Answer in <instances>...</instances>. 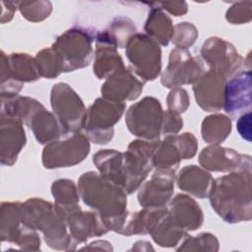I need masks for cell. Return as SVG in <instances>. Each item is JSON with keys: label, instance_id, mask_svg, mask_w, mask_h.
I'll return each instance as SVG.
<instances>
[{"label": "cell", "instance_id": "6da1fadb", "mask_svg": "<svg viewBox=\"0 0 252 252\" xmlns=\"http://www.w3.org/2000/svg\"><path fill=\"white\" fill-rule=\"evenodd\" d=\"M251 158L237 171L213 181L209 196L212 207L226 222L249 221L252 218Z\"/></svg>", "mask_w": 252, "mask_h": 252}, {"label": "cell", "instance_id": "7a4b0ae2", "mask_svg": "<svg viewBox=\"0 0 252 252\" xmlns=\"http://www.w3.org/2000/svg\"><path fill=\"white\" fill-rule=\"evenodd\" d=\"M78 186L85 204L96 211L109 229L120 233L128 217L126 191L93 171L83 174Z\"/></svg>", "mask_w": 252, "mask_h": 252}, {"label": "cell", "instance_id": "3957f363", "mask_svg": "<svg viewBox=\"0 0 252 252\" xmlns=\"http://www.w3.org/2000/svg\"><path fill=\"white\" fill-rule=\"evenodd\" d=\"M22 221L44 234L46 243L53 249L73 250L76 243L67 233L65 220L55 205L41 199H31L20 207Z\"/></svg>", "mask_w": 252, "mask_h": 252}, {"label": "cell", "instance_id": "277c9868", "mask_svg": "<svg viewBox=\"0 0 252 252\" xmlns=\"http://www.w3.org/2000/svg\"><path fill=\"white\" fill-rule=\"evenodd\" d=\"M158 144V140H136L122 154V188L126 193H133L137 190L148 176L153 168V156Z\"/></svg>", "mask_w": 252, "mask_h": 252}, {"label": "cell", "instance_id": "5b68a950", "mask_svg": "<svg viewBox=\"0 0 252 252\" xmlns=\"http://www.w3.org/2000/svg\"><path fill=\"white\" fill-rule=\"evenodd\" d=\"M124 109V102L97 98L86 111L83 122L86 136L96 144L108 143L113 137V125L119 121Z\"/></svg>", "mask_w": 252, "mask_h": 252}, {"label": "cell", "instance_id": "8992f818", "mask_svg": "<svg viewBox=\"0 0 252 252\" xmlns=\"http://www.w3.org/2000/svg\"><path fill=\"white\" fill-rule=\"evenodd\" d=\"M125 121L133 135L147 140H158L163 121L161 105L155 97L147 96L128 109Z\"/></svg>", "mask_w": 252, "mask_h": 252}, {"label": "cell", "instance_id": "52a82bcc", "mask_svg": "<svg viewBox=\"0 0 252 252\" xmlns=\"http://www.w3.org/2000/svg\"><path fill=\"white\" fill-rule=\"evenodd\" d=\"M51 106L64 134L78 132L83 127L86 115L85 105L67 84L58 83L53 86Z\"/></svg>", "mask_w": 252, "mask_h": 252}, {"label": "cell", "instance_id": "ba28073f", "mask_svg": "<svg viewBox=\"0 0 252 252\" xmlns=\"http://www.w3.org/2000/svg\"><path fill=\"white\" fill-rule=\"evenodd\" d=\"M52 48L63 63V72L88 66L92 59V37L83 29H72L61 34Z\"/></svg>", "mask_w": 252, "mask_h": 252}, {"label": "cell", "instance_id": "9c48e42d", "mask_svg": "<svg viewBox=\"0 0 252 252\" xmlns=\"http://www.w3.org/2000/svg\"><path fill=\"white\" fill-rule=\"evenodd\" d=\"M126 54L133 70L143 80H155L160 72V48L147 35L133 34L126 44Z\"/></svg>", "mask_w": 252, "mask_h": 252}, {"label": "cell", "instance_id": "30bf717a", "mask_svg": "<svg viewBox=\"0 0 252 252\" xmlns=\"http://www.w3.org/2000/svg\"><path fill=\"white\" fill-rule=\"evenodd\" d=\"M89 153V138L75 132L66 140L50 142L43 150L42 163L46 168L73 166L81 162Z\"/></svg>", "mask_w": 252, "mask_h": 252}, {"label": "cell", "instance_id": "8fae6325", "mask_svg": "<svg viewBox=\"0 0 252 252\" xmlns=\"http://www.w3.org/2000/svg\"><path fill=\"white\" fill-rule=\"evenodd\" d=\"M201 55L211 70L222 74L225 78H231L245 65L250 69V55L243 59L234 46L223 38H209L202 46Z\"/></svg>", "mask_w": 252, "mask_h": 252}, {"label": "cell", "instance_id": "7c38bea8", "mask_svg": "<svg viewBox=\"0 0 252 252\" xmlns=\"http://www.w3.org/2000/svg\"><path fill=\"white\" fill-rule=\"evenodd\" d=\"M198 143L192 133L167 136L158 142L153 156V166L157 170L173 171L182 158H192L196 154Z\"/></svg>", "mask_w": 252, "mask_h": 252}, {"label": "cell", "instance_id": "4fadbf2b", "mask_svg": "<svg viewBox=\"0 0 252 252\" xmlns=\"http://www.w3.org/2000/svg\"><path fill=\"white\" fill-rule=\"evenodd\" d=\"M206 72L202 62L192 57L184 48H175L170 52L169 63L161 76V83L166 88L196 83Z\"/></svg>", "mask_w": 252, "mask_h": 252}, {"label": "cell", "instance_id": "5bb4252c", "mask_svg": "<svg viewBox=\"0 0 252 252\" xmlns=\"http://www.w3.org/2000/svg\"><path fill=\"white\" fill-rule=\"evenodd\" d=\"M56 209L68 224L71 237L76 244L84 242L90 237L99 236L110 230L97 213L82 212L78 205L64 209L56 207Z\"/></svg>", "mask_w": 252, "mask_h": 252}, {"label": "cell", "instance_id": "9a60e30c", "mask_svg": "<svg viewBox=\"0 0 252 252\" xmlns=\"http://www.w3.org/2000/svg\"><path fill=\"white\" fill-rule=\"evenodd\" d=\"M251 80L250 69L236 73L225 82L222 107L229 116L235 117L250 111Z\"/></svg>", "mask_w": 252, "mask_h": 252}, {"label": "cell", "instance_id": "2e32d148", "mask_svg": "<svg viewBox=\"0 0 252 252\" xmlns=\"http://www.w3.org/2000/svg\"><path fill=\"white\" fill-rule=\"evenodd\" d=\"M225 82L222 74L210 70L194 84L195 98L205 111H218L222 107Z\"/></svg>", "mask_w": 252, "mask_h": 252}, {"label": "cell", "instance_id": "e0dca14e", "mask_svg": "<svg viewBox=\"0 0 252 252\" xmlns=\"http://www.w3.org/2000/svg\"><path fill=\"white\" fill-rule=\"evenodd\" d=\"M174 187V172L169 170H157L141 187L138 201L145 208H161L170 199Z\"/></svg>", "mask_w": 252, "mask_h": 252}, {"label": "cell", "instance_id": "ac0fdd59", "mask_svg": "<svg viewBox=\"0 0 252 252\" xmlns=\"http://www.w3.org/2000/svg\"><path fill=\"white\" fill-rule=\"evenodd\" d=\"M143 90V84L129 70H119L108 76L101 87L104 98L123 102L125 99L137 98Z\"/></svg>", "mask_w": 252, "mask_h": 252}, {"label": "cell", "instance_id": "d6986e66", "mask_svg": "<svg viewBox=\"0 0 252 252\" xmlns=\"http://www.w3.org/2000/svg\"><path fill=\"white\" fill-rule=\"evenodd\" d=\"M249 157L248 155H240L232 149L214 145L201 152L199 162L208 170L234 171L239 169Z\"/></svg>", "mask_w": 252, "mask_h": 252}, {"label": "cell", "instance_id": "ffe728a7", "mask_svg": "<svg viewBox=\"0 0 252 252\" xmlns=\"http://www.w3.org/2000/svg\"><path fill=\"white\" fill-rule=\"evenodd\" d=\"M117 45L106 31L99 32L96 36V53L94 72L96 77L103 79L116 71L124 69L123 62L116 52Z\"/></svg>", "mask_w": 252, "mask_h": 252}, {"label": "cell", "instance_id": "44dd1931", "mask_svg": "<svg viewBox=\"0 0 252 252\" xmlns=\"http://www.w3.org/2000/svg\"><path fill=\"white\" fill-rule=\"evenodd\" d=\"M168 213L173 221L184 231L201 226L203 215L198 204L189 196L178 194L170 203Z\"/></svg>", "mask_w": 252, "mask_h": 252}, {"label": "cell", "instance_id": "7402d4cb", "mask_svg": "<svg viewBox=\"0 0 252 252\" xmlns=\"http://www.w3.org/2000/svg\"><path fill=\"white\" fill-rule=\"evenodd\" d=\"M213 181L210 173L193 164L182 168L177 177L178 187L198 198L209 196Z\"/></svg>", "mask_w": 252, "mask_h": 252}, {"label": "cell", "instance_id": "603a6c76", "mask_svg": "<svg viewBox=\"0 0 252 252\" xmlns=\"http://www.w3.org/2000/svg\"><path fill=\"white\" fill-rule=\"evenodd\" d=\"M145 31L156 42L167 45L172 39L174 28L171 20L161 11L160 8H152L146 22Z\"/></svg>", "mask_w": 252, "mask_h": 252}, {"label": "cell", "instance_id": "cb8c5ba5", "mask_svg": "<svg viewBox=\"0 0 252 252\" xmlns=\"http://www.w3.org/2000/svg\"><path fill=\"white\" fill-rule=\"evenodd\" d=\"M231 131V121L222 114H214L204 119L202 123V137L209 143L218 145L224 141Z\"/></svg>", "mask_w": 252, "mask_h": 252}, {"label": "cell", "instance_id": "d4e9b609", "mask_svg": "<svg viewBox=\"0 0 252 252\" xmlns=\"http://www.w3.org/2000/svg\"><path fill=\"white\" fill-rule=\"evenodd\" d=\"M52 194L55 199V206L60 209L72 207L78 204L79 195L77 188L72 180L58 179L51 187Z\"/></svg>", "mask_w": 252, "mask_h": 252}, {"label": "cell", "instance_id": "484cf974", "mask_svg": "<svg viewBox=\"0 0 252 252\" xmlns=\"http://www.w3.org/2000/svg\"><path fill=\"white\" fill-rule=\"evenodd\" d=\"M35 62L39 75L42 77L54 78L63 72L62 60L52 47L38 52Z\"/></svg>", "mask_w": 252, "mask_h": 252}, {"label": "cell", "instance_id": "4316f807", "mask_svg": "<svg viewBox=\"0 0 252 252\" xmlns=\"http://www.w3.org/2000/svg\"><path fill=\"white\" fill-rule=\"evenodd\" d=\"M172 42L177 48H186L192 45L198 35L196 28L190 23H180L174 27Z\"/></svg>", "mask_w": 252, "mask_h": 252}, {"label": "cell", "instance_id": "83f0119b", "mask_svg": "<svg viewBox=\"0 0 252 252\" xmlns=\"http://www.w3.org/2000/svg\"><path fill=\"white\" fill-rule=\"evenodd\" d=\"M20 5L22 14L32 22L45 19L51 12V4L49 2H22Z\"/></svg>", "mask_w": 252, "mask_h": 252}, {"label": "cell", "instance_id": "f1b7e54d", "mask_svg": "<svg viewBox=\"0 0 252 252\" xmlns=\"http://www.w3.org/2000/svg\"><path fill=\"white\" fill-rule=\"evenodd\" d=\"M252 2H236L226 12V20L234 25L249 23L252 19Z\"/></svg>", "mask_w": 252, "mask_h": 252}, {"label": "cell", "instance_id": "f546056e", "mask_svg": "<svg viewBox=\"0 0 252 252\" xmlns=\"http://www.w3.org/2000/svg\"><path fill=\"white\" fill-rule=\"evenodd\" d=\"M167 105L169 110L174 113H181L186 110L189 105V98L187 95V92L183 89L176 88L172 92L169 93L167 97Z\"/></svg>", "mask_w": 252, "mask_h": 252}, {"label": "cell", "instance_id": "4dcf8cb0", "mask_svg": "<svg viewBox=\"0 0 252 252\" xmlns=\"http://www.w3.org/2000/svg\"><path fill=\"white\" fill-rule=\"evenodd\" d=\"M182 119L177 113L170 110L163 112V121L161 132L164 134H175L182 128Z\"/></svg>", "mask_w": 252, "mask_h": 252}, {"label": "cell", "instance_id": "1f68e13d", "mask_svg": "<svg viewBox=\"0 0 252 252\" xmlns=\"http://www.w3.org/2000/svg\"><path fill=\"white\" fill-rule=\"evenodd\" d=\"M237 130L240 136L246 141H251V111L241 114L237 120Z\"/></svg>", "mask_w": 252, "mask_h": 252}, {"label": "cell", "instance_id": "d6a6232c", "mask_svg": "<svg viewBox=\"0 0 252 252\" xmlns=\"http://www.w3.org/2000/svg\"><path fill=\"white\" fill-rule=\"evenodd\" d=\"M158 5H161L163 7L160 9H166L168 12L177 17L187 12V6L185 2H163L158 3Z\"/></svg>", "mask_w": 252, "mask_h": 252}]
</instances>
